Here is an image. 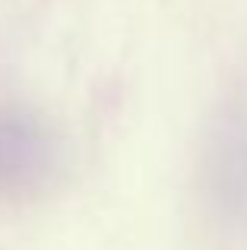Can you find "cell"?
Instances as JSON below:
<instances>
[{
	"label": "cell",
	"instance_id": "1",
	"mask_svg": "<svg viewBox=\"0 0 247 250\" xmlns=\"http://www.w3.org/2000/svg\"><path fill=\"white\" fill-rule=\"evenodd\" d=\"M63 146L48 121L19 104H0V200H29L54 184Z\"/></svg>",
	"mask_w": 247,
	"mask_h": 250
},
{
	"label": "cell",
	"instance_id": "2",
	"mask_svg": "<svg viewBox=\"0 0 247 250\" xmlns=\"http://www.w3.org/2000/svg\"><path fill=\"white\" fill-rule=\"evenodd\" d=\"M225 146L228 149L216 165V184L222 190L219 200L241 219V215H247V140L235 133Z\"/></svg>",
	"mask_w": 247,
	"mask_h": 250
}]
</instances>
